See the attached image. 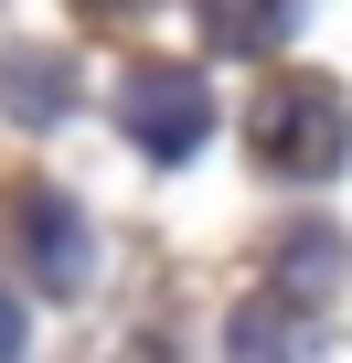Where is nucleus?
<instances>
[{
  "instance_id": "obj_1",
  "label": "nucleus",
  "mask_w": 352,
  "mask_h": 363,
  "mask_svg": "<svg viewBox=\"0 0 352 363\" xmlns=\"http://www.w3.org/2000/svg\"><path fill=\"white\" fill-rule=\"evenodd\" d=\"M341 139H352V107H341L320 75H288V86L256 96V160H278V171H331Z\"/></svg>"
},
{
  "instance_id": "obj_2",
  "label": "nucleus",
  "mask_w": 352,
  "mask_h": 363,
  "mask_svg": "<svg viewBox=\"0 0 352 363\" xmlns=\"http://www.w3.org/2000/svg\"><path fill=\"white\" fill-rule=\"evenodd\" d=\"M128 128H139L149 160H182V150L203 139V86L171 75V65H139V75H128Z\"/></svg>"
},
{
  "instance_id": "obj_3",
  "label": "nucleus",
  "mask_w": 352,
  "mask_h": 363,
  "mask_svg": "<svg viewBox=\"0 0 352 363\" xmlns=\"http://www.w3.org/2000/svg\"><path fill=\"white\" fill-rule=\"evenodd\" d=\"M203 11H214L225 43H278V33L299 22V0H203Z\"/></svg>"
},
{
  "instance_id": "obj_4",
  "label": "nucleus",
  "mask_w": 352,
  "mask_h": 363,
  "mask_svg": "<svg viewBox=\"0 0 352 363\" xmlns=\"http://www.w3.org/2000/svg\"><path fill=\"white\" fill-rule=\"evenodd\" d=\"M22 342V310H11V289H0V352H11Z\"/></svg>"
},
{
  "instance_id": "obj_5",
  "label": "nucleus",
  "mask_w": 352,
  "mask_h": 363,
  "mask_svg": "<svg viewBox=\"0 0 352 363\" xmlns=\"http://www.w3.org/2000/svg\"><path fill=\"white\" fill-rule=\"evenodd\" d=\"M96 11H118V0H96Z\"/></svg>"
}]
</instances>
